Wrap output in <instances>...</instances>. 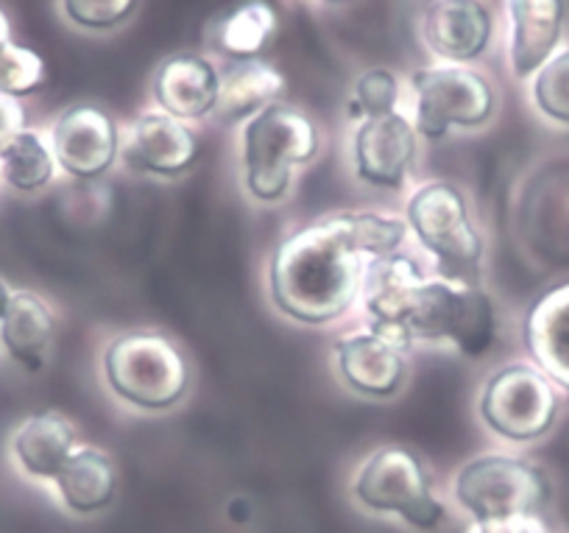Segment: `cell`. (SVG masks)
Here are the masks:
<instances>
[{"label":"cell","mask_w":569,"mask_h":533,"mask_svg":"<svg viewBox=\"0 0 569 533\" xmlns=\"http://www.w3.org/2000/svg\"><path fill=\"white\" fill-rule=\"evenodd\" d=\"M46 81V62L31 48L12 46L7 51H0V96L23 98L37 92Z\"/></svg>","instance_id":"83f0119b"},{"label":"cell","mask_w":569,"mask_h":533,"mask_svg":"<svg viewBox=\"0 0 569 533\" xmlns=\"http://www.w3.org/2000/svg\"><path fill=\"white\" fill-rule=\"evenodd\" d=\"M427 48L447 65L483 57L495 37V14L486 0H433L421 20Z\"/></svg>","instance_id":"4fadbf2b"},{"label":"cell","mask_w":569,"mask_h":533,"mask_svg":"<svg viewBox=\"0 0 569 533\" xmlns=\"http://www.w3.org/2000/svg\"><path fill=\"white\" fill-rule=\"evenodd\" d=\"M352 497L366 511L393 514L416 531H433L447 520L425 466L405 447H382L369 455L352 477Z\"/></svg>","instance_id":"52a82bcc"},{"label":"cell","mask_w":569,"mask_h":533,"mask_svg":"<svg viewBox=\"0 0 569 533\" xmlns=\"http://www.w3.org/2000/svg\"><path fill=\"white\" fill-rule=\"evenodd\" d=\"M103 375L123 403L140 411H168L190 388V364L168 335L123 333L103 352Z\"/></svg>","instance_id":"3957f363"},{"label":"cell","mask_w":569,"mask_h":533,"mask_svg":"<svg viewBox=\"0 0 569 533\" xmlns=\"http://www.w3.org/2000/svg\"><path fill=\"white\" fill-rule=\"evenodd\" d=\"M53 174H57V157L40 131L23 129L0 148V176L7 179L9 188L20 194L46 188L51 185Z\"/></svg>","instance_id":"cb8c5ba5"},{"label":"cell","mask_w":569,"mask_h":533,"mask_svg":"<svg viewBox=\"0 0 569 533\" xmlns=\"http://www.w3.org/2000/svg\"><path fill=\"white\" fill-rule=\"evenodd\" d=\"M221 70L201 53H173L157 68L151 92L160 112L179 120H201L218 103Z\"/></svg>","instance_id":"2e32d148"},{"label":"cell","mask_w":569,"mask_h":533,"mask_svg":"<svg viewBox=\"0 0 569 533\" xmlns=\"http://www.w3.org/2000/svg\"><path fill=\"white\" fill-rule=\"evenodd\" d=\"M525 346L536 369L569 392V283L556 285L530 305Z\"/></svg>","instance_id":"ac0fdd59"},{"label":"cell","mask_w":569,"mask_h":533,"mask_svg":"<svg viewBox=\"0 0 569 533\" xmlns=\"http://www.w3.org/2000/svg\"><path fill=\"white\" fill-rule=\"evenodd\" d=\"M12 296H14L12 285H9V283H7V279L0 277V318L7 316L9 305H12Z\"/></svg>","instance_id":"4dcf8cb0"},{"label":"cell","mask_w":569,"mask_h":533,"mask_svg":"<svg viewBox=\"0 0 569 533\" xmlns=\"http://www.w3.org/2000/svg\"><path fill=\"white\" fill-rule=\"evenodd\" d=\"M120 157H123L126 168H131L134 174L173 179L193 168L196 157H199V140L184 120L171 118L166 112H142L131 124Z\"/></svg>","instance_id":"5bb4252c"},{"label":"cell","mask_w":569,"mask_h":533,"mask_svg":"<svg viewBox=\"0 0 569 533\" xmlns=\"http://www.w3.org/2000/svg\"><path fill=\"white\" fill-rule=\"evenodd\" d=\"M408 224L382 213H336L288 235L268 266V290L299 324H330L360 296L366 263L397 255Z\"/></svg>","instance_id":"6da1fadb"},{"label":"cell","mask_w":569,"mask_h":533,"mask_svg":"<svg viewBox=\"0 0 569 533\" xmlns=\"http://www.w3.org/2000/svg\"><path fill=\"white\" fill-rule=\"evenodd\" d=\"M76 447H79V438H76L73 425L57 411L29 416L12 436L14 464L34 481L53 483Z\"/></svg>","instance_id":"d6986e66"},{"label":"cell","mask_w":569,"mask_h":533,"mask_svg":"<svg viewBox=\"0 0 569 533\" xmlns=\"http://www.w3.org/2000/svg\"><path fill=\"white\" fill-rule=\"evenodd\" d=\"M26 129V112L18 98L0 96V148Z\"/></svg>","instance_id":"f546056e"},{"label":"cell","mask_w":569,"mask_h":533,"mask_svg":"<svg viewBox=\"0 0 569 533\" xmlns=\"http://www.w3.org/2000/svg\"><path fill=\"white\" fill-rule=\"evenodd\" d=\"M319 154V129L308 112L291 103H271L243 126L246 190L257 201L284 199L293 185V168Z\"/></svg>","instance_id":"7a4b0ae2"},{"label":"cell","mask_w":569,"mask_h":533,"mask_svg":"<svg viewBox=\"0 0 569 533\" xmlns=\"http://www.w3.org/2000/svg\"><path fill=\"white\" fill-rule=\"evenodd\" d=\"M408 224L419 244L436 257L441 277L478 283L483 238L475 229L467 199L456 185H421L408 201Z\"/></svg>","instance_id":"5b68a950"},{"label":"cell","mask_w":569,"mask_h":533,"mask_svg":"<svg viewBox=\"0 0 569 533\" xmlns=\"http://www.w3.org/2000/svg\"><path fill=\"white\" fill-rule=\"evenodd\" d=\"M556 383L530 364H511L497 369L480 394V416L497 436L513 444H528L556 425Z\"/></svg>","instance_id":"9c48e42d"},{"label":"cell","mask_w":569,"mask_h":533,"mask_svg":"<svg viewBox=\"0 0 569 533\" xmlns=\"http://www.w3.org/2000/svg\"><path fill=\"white\" fill-rule=\"evenodd\" d=\"M284 73L262 59H246L232 62L221 70V87H218V103L212 118L221 124H238V120L254 118L266 107L277 103L284 92Z\"/></svg>","instance_id":"ffe728a7"},{"label":"cell","mask_w":569,"mask_h":533,"mask_svg":"<svg viewBox=\"0 0 569 533\" xmlns=\"http://www.w3.org/2000/svg\"><path fill=\"white\" fill-rule=\"evenodd\" d=\"M319 3H327V7H347L352 0H319Z\"/></svg>","instance_id":"d6a6232c"},{"label":"cell","mask_w":569,"mask_h":533,"mask_svg":"<svg viewBox=\"0 0 569 533\" xmlns=\"http://www.w3.org/2000/svg\"><path fill=\"white\" fill-rule=\"evenodd\" d=\"M410 340H450L467 358H483L497 338V313L480 283L425 279L408 322Z\"/></svg>","instance_id":"8992f818"},{"label":"cell","mask_w":569,"mask_h":533,"mask_svg":"<svg viewBox=\"0 0 569 533\" xmlns=\"http://www.w3.org/2000/svg\"><path fill=\"white\" fill-rule=\"evenodd\" d=\"M416 142H419V131L413 120L405 118L402 112L363 120L352 142L355 174L360 182L371 188L399 190L416 159Z\"/></svg>","instance_id":"7c38bea8"},{"label":"cell","mask_w":569,"mask_h":533,"mask_svg":"<svg viewBox=\"0 0 569 533\" xmlns=\"http://www.w3.org/2000/svg\"><path fill=\"white\" fill-rule=\"evenodd\" d=\"M51 151L64 174L76 179H98L118 159L120 131L103 109L76 103L53 124Z\"/></svg>","instance_id":"8fae6325"},{"label":"cell","mask_w":569,"mask_h":533,"mask_svg":"<svg viewBox=\"0 0 569 533\" xmlns=\"http://www.w3.org/2000/svg\"><path fill=\"white\" fill-rule=\"evenodd\" d=\"M59 7H62V14L70 26L92 31V34H103V31H112L123 26L126 20H131L140 0H59Z\"/></svg>","instance_id":"4316f807"},{"label":"cell","mask_w":569,"mask_h":533,"mask_svg":"<svg viewBox=\"0 0 569 533\" xmlns=\"http://www.w3.org/2000/svg\"><path fill=\"white\" fill-rule=\"evenodd\" d=\"M399 103V81L391 70L371 68L355 81L352 98H349V118L352 120H369L380 118V115L397 112Z\"/></svg>","instance_id":"484cf974"},{"label":"cell","mask_w":569,"mask_h":533,"mask_svg":"<svg viewBox=\"0 0 569 533\" xmlns=\"http://www.w3.org/2000/svg\"><path fill=\"white\" fill-rule=\"evenodd\" d=\"M467 533H550L541 516H517V520L472 522Z\"/></svg>","instance_id":"f1b7e54d"},{"label":"cell","mask_w":569,"mask_h":533,"mask_svg":"<svg viewBox=\"0 0 569 533\" xmlns=\"http://www.w3.org/2000/svg\"><path fill=\"white\" fill-rule=\"evenodd\" d=\"M336 364L341 381L360 397L386 399L402 388L408 364L405 349L377 333H355L336 340Z\"/></svg>","instance_id":"9a60e30c"},{"label":"cell","mask_w":569,"mask_h":533,"mask_svg":"<svg viewBox=\"0 0 569 533\" xmlns=\"http://www.w3.org/2000/svg\"><path fill=\"white\" fill-rule=\"evenodd\" d=\"M53 488L70 514H98L107 511L118 494V470L103 450L79 444L68 464L53 477Z\"/></svg>","instance_id":"44dd1931"},{"label":"cell","mask_w":569,"mask_h":533,"mask_svg":"<svg viewBox=\"0 0 569 533\" xmlns=\"http://www.w3.org/2000/svg\"><path fill=\"white\" fill-rule=\"evenodd\" d=\"M421 285H425L421 268L410 257L388 255L366 263L360 296L371 318V333L408 349L413 344L408 335V322Z\"/></svg>","instance_id":"30bf717a"},{"label":"cell","mask_w":569,"mask_h":533,"mask_svg":"<svg viewBox=\"0 0 569 533\" xmlns=\"http://www.w3.org/2000/svg\"><path fill=\"white\" fill-rule=\"evenodd\" d=\"M9 46H12V29H9L7 14L0 12V51H7Z\"/></svg>","instance_id":"1f68e13d"},{"label":"cell","mask_w":569,"mask_h":533,"mask_svg":"<svg viewBox=\"0 0 569 533\" xmlns=\"http://www.w3.org/2000/svg\"><path fill=\"white\" fill-rule=\"evenodd\" d=\"M413 126L427 140H441L450 129H478L491 120L497 96L491 81L467 65H433L416 70Z\"/></svg>","instance_id":"ba28073f"},{"label":"cell","mask_w":569,"mask_h":533,"mask_svg":"<svg viewBox=\"0 0 569 533\" xmlns=\"http://www.w3.org/2000/svg\"><path fill=\"white\" fill-rule=\"evenodd\" d=\"M530 96L547 120L569 126V51L556 53L536 70Z\"/></svg>","instance_id":"d4e9b609"},{"label":"cell","mask_w":569,"mask_h":533,"mask_svg":"<svg viewBox=\"0 0 569 533\" xmlns=\"http://www.w3.org/2000/svg\"><path fill=\"white\" fill-rule=\"evenodd\" d=\"M279 31L277 9L268 0H240L212 20L210 46L232 62L260 59Z\"/></svg>","instance_id":"603a6c76"},{"label":"cell","mask_w":569,"mask_h":533,"mask_svg":"<svg viewBox=\"0 0 569 533\" xmlns=\"http://www.w3.org/2000/svg\"><path fill=\"white\" fill-rule=\"evenodd\" d=\"M458 505L475 522L541 516L550 503L545 470L519 455L486 453L467 461L452 481Z\"/></svg>","instance_id":"277c9868"},{"label":"cell","mask_w":569,"mask_h":533,"mask_svg":"<svg viewBox=\"0 0 569 533\" xmlns=\"http://www.w3.org/2000/svg\"><path fill=\"white\" fill-rule=\"evenodd\" d=\"M53 333H57V316L48 302L31 290H14L7 316L0 318V344L9 358L29 372L42 369Z\"/></svg>","instance_id":"7402d4cb"},{"label":"cell","mask_w":569,"mask_h":533,"mask_svg":"<svg viewBox=\"0 0 569 533\" xmlns=\"http://www.w3.org/2000/svg\"><path fill=\"white\" fill-rule=\"evenodd\" d=\"M508 59L517 79H530L550 62L567 23V0H508Z\"/></svg>","instance_id":"e0dca14e"}]
</instances>
